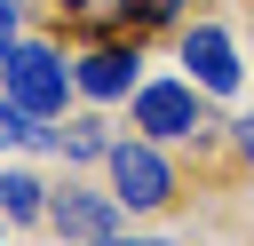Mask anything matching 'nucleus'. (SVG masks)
<instances>
[{
  "label": "nucleus",
  "instance_id": "f257e3e1",
  "mask_svg": "<svg viewBox=\"0 0 254 246\" xmlns=\"http://www.w3.org/2000/svg\"><path fill=\"white\" fill-rule=\"evenodd\" d=\"M103 167H111V190H119L127 214H159V206H175V190H183L175 167H167V151H159L151 135H111Z\"/></svg>",
  "mask_w": 254,
  "mask_h": 246
},
{
  "label": "nucleus",
  "instance_id": "f03ea898",
  "mask_svg": "<svg viewBox=\"0 0 254 246\" xmlns=\"http://www.w3.org/2000/svg\"><path fill=\"white\" fill-rule=\"evenodd\" d=\"M0 95L32 119H64V95H71V63L48 48V40H16V56L0 63Z\"/></svg>",
  "mask_w": 254,
  "mask_h": 246
},
{
  "label": "nucleus",
  "instance_id": "7ed1b4c3",
  "mask_svg": "<svg viewBox=\"0 0 254 246\" xmlns=\"http://www.w3.org/2000/svg\"><path fill=\"white\" fill-rule=\"evenodd\" d=\"M135 127H143L151 143L198 135V127H206V87H190V79H151V87H135Z\"/></svg>",
  "mask_w": 254,
  "mask_h": 246
},
{
  "label": "nucleus",
  "instance_id": "20e7f679",
  "mask_svg": "<svg viewBox=\"0 0 254 246\" xmlns=\"http://www.w3.org/2000/svg\"><path fill=\"white\" fill-rule=\"evenodd\" d=\"M119 190H64V198H48V230L64 238V246H95V238H111L119 230Z\"/></svg>",
  "mask_w": 254,
  "mask_h": 246
},
{
  "label": "nucleus",
  "instance_id": "39448f33",
  "mask_svg": "<svg viewBox=\"0 0 254 246\" xmlns=\"http://www.w3.org/2000/svg\"><path fill=\"white\" fill-rule=\"evenodd\" d=\"M183 79L206 87V95H238V48L222 24H190L183 32Z\"/></svg>",
  "mask_w": 254,
  "mask_h": 246
},
{
  "label": "nucleus",
  "instance_id": "423d86ee",
  "mask_svg": "<svg viewBox=\"0 0 254 246\" xmlns=\"http://www.w3.org/2000/svg\"><path fill=\"white\" fill-rule=\"evenodd\" d=\"M135 40H95L79 63H71V87L79 95H95V103H119V95H135Z\"/></svg>",
  "mask_w": 254,
  "mask_h": 246
},
{
  "label": "nucleus",
  "instance_id": "0eeeda50",
  "mask_svg": "<svg viewBox=\"0 0 254 246\" xmlns=\"http://www.w3.org/2000/svg\"><path fill=\"white\" fill-rule=\"evenodd\" d=\"M0 214H8V222H48V183L24 175V167L0 175Z\"/></svg>",
  "mask_w": 254,
  "mask_h": 246
},
{
  "label": "nucleus",
  "instance_id": "6e6552de",
  "mask_svg": "<svg viewBox=\"0 0 254 246\" xmlns=\"http://www.w3.org/2000/svg\"><path fill=\"white\" fill-rule=\"evenodd\" d=\"M56 151L87 167V159H103V151H111V127H103V119H64V135H56Z\"/></svg>",
  "mask_w": 254,
  "mask_h": 246
},
{
  "label": "nucleus",
  "instance_id": "1a4fd4ad",
  "mask_svg": "<svg viewBox=\"0 0 254 246\" xmlns=\"http://www.w3.org/2000/svg\"><path fill=\"white\" fill-rule=\"evenodd\" d=\"M183 16V0H119V24H127V40L135 32H167Z\"/></svg>",
  "mask_w": 254,
  "mask_h": 246
},
{
  "label": "nucleus",
  "instance_id": "9d476101",
  "mask_svg": "<svg viewBox=\"0 0 254 246\" xmlns=\"http://www.w3.org/2000/svg\"><path fill=\"white\" fill-rule=\"evenodd\" d=\"M16 40H24V8H16V0H0V63L16 56Z\"/></svg>",
  "mask_w": 254,
  "mask_h": 246
},
{
  "label": "nucleus",
  "instance_id": "9b49d317",
  "mask_svg": "<svg viewBox=\"0 0 254 246\" xmlns=\"http://www.w3.org/2000/svg\"><path fill=\"white\" fill-rule=\"evenodd\" d=\"M238 159H254V111L238 119Z\"/></svg>",
  "mask_w": 254,
  "mask_h": 246
},
{
  "label": "nucleus",
  "instance_id": "f8f14e48",
  "mask_svg": "<svg viewBox=\"0 0 254 246\" xmlns=\"http://www.w3.org/2000/svg\"><path fill=\"white\" fill-rule=\"evenodd\" d=\"M95 246H175V238H119V230H111V238H95Z\"/></svg>",
  "mask_w": 254,
  "mask_h": 246
},
{
  "label": "nucleus",
  "instance_id": "ddd939ff",
  "mask_svg": "<svg viewBox=\"0 0 254 246\" xmlns=\"http://www.w3.org/2000/svg\"><path fill=\"white\" fill-rule=\"evenodd\" d=\"M0 246H8V214H0Z\"/></svg>",
  "mask_w": 254,
  "mask_h": 246
}]
</instances>
